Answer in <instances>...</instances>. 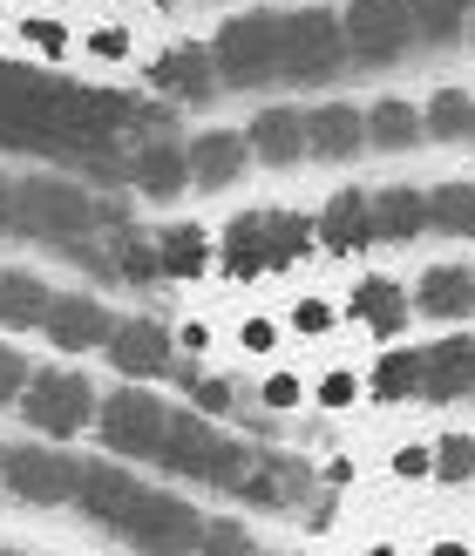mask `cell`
Returning a JSON list of instances; mask_svg holds the SVG:
<instances>
[{"label": "cell", "mask_w": 475, "mask_h": 556, "mask_svg": "<svg viewBox=\"0 0 475 556\" xmlns=\"http://www.w3.org/2000/svg\"><path fill=\"white\" fill-rule=\"evenodd\" d=\"M150 81L171 102H211L217 96V68H211V48H171V54H157V68H150Z\"/></svg>", "instance_id": "16"}, {"label": "cell", "mask_w": 475, "mask_h": 556, "mask_svg": "<svg viewBox=\"0 0 475 556\" xmlns=\"http://www.w3.org/2000/svg\"><path fill=\"white\" fill-rule=\"evenodd\" d=\"M395 476H435V455L428 448H401L395 455Z\"/></svg>", "instance_id": "43"}, {"label": "cell", "mask_w": 475, "mask_h": 556, "mask_svg": "<svg viewBox=\"0 0 475 556\" xmlns=\"http://www.w3.org/2000/svg\"><path fill=\"white\" fill-rule=\"evenodd\" d=\"M21 41L41 48V54H68V27L54 21V14H35V21H21Z\"/></svg>", "instance_id": "36"}, {"label": "cell", "mask_w": 475, "mask_h": 556, "mask_svg": "<svg viewBox=\"0 0 475 556\" xmlns=\"http://www.w3.org/2000/svg\"><path fill=\"white\" fill-rule=\"evenodd\" d=\"M292 326H299V332H326V326H333V305H326V299H299V305H292Z\"/></svg>", "instance_id": "40"}, {"label": "cell", "mask_w": 475, "mask_h": 556, "mask_svg": "<svg viewBox=\"0 0 475 556\" xmlns=\"http://www.w3.org/2000/svg\"><path fill=\"white\" fill-rule=\"evenodd\" d=\"M0 476H8V448H0Z\"/></svg>", "instance_id": "47"}, {"label": "cell", "mask_w": 475, "mask_h": 556, "mask_svg": "<svg viewBox=\"0 0 475 556\" xmlns=\"http://www.w3.org/2000/svg\"><path fill=\"white\" fill-rule=\"evenodd\" d=\"M374 394H380V401L422 394V353H387L380 367H374Z\"/></svg>", "instance_id": "33"}, {"label": "cell", "mask_w": 475, "mask_h": 556, "mask_svg": "<svg viewBox=\"0 0 475 556\" xmlns=\"http://www.w3.org/2000/svg\"><path fill=\"white\" fill-rule=\"evenodd\" d=\"M259 244H265V271H286L313 252V225H305L299 211H259Z\"/></svg>", "instance_id": "23"}, {"label": "cell", "mask_w": 475, "mask_h": 556, "mask_svg": "<svg viewBox=\"0 0 475 556\" xmlns=\"http://www.w3.org/2000/svg\"><path fill=\"white\" fill-rule=\"evenodd\" d=\"M102 225H123V211H116V204H96L89 190L68 184V177H27V184H14V217H8V231H21V238H48L54 252H62V244L89 238V231H102Z\"/></svg>", "instance_id": "1"}, {"label": "cell", "mask_w": 475, "mask_h": 556, "mask_svg": "<svg viewBox=\"0 0 475 556\" xmlns=\"http://www.w3.org/2000/svg\"><path fill=\"white\" fill-rule=\"evenodd\" d=\"M198 556H259V543H251L238 522H204V543Z\"/></svg>", "instance_id": "35"}, {"label": "cell", "mask_w": 475, "mask_h": 556, "mask_svg": "<svg viewBox=\"0 0 475 556\" xmlns=\"http://www.w3.org/2000/svg\"><path fill=\"white\" fill-rule=\"evenodd\" d=\"M116 536L143 556H198L204 543V516L184 503V495H163V489H136V503L116 516Z\"/></svg>", "instance_id": "3"}, {"label": "cell", "mask_w": 475, "mask_h": 556, "mask_svg": "<svg viewBox=\"0 0 475 556\" xmlns=\"http://www.w3.org/2000/svg\"><path fill=\"white\" fill-rule=\"evenodd\" d=\"M367 556H395V549H367Z\"/></svg>", "instance_id": "48"}, {"label": "cell", "mask_w": 475, "mask_h": 556, "mask_svg": "<svg viewBox=\"0 0 475 556\" xmlns=\"http://www.w3.org/2000/svg\"><path fill=\"white\" fill-rule=\"evenodd\" d=\"M367 150V109H347V102H326V109H305V156H360Z\"/></svg>", "instance_id": "14"}, {"label": "cell", "mask_w": 475, "mask_h": 556, "mask_svg": "<svg viewBox=\"0 0 475 556\" xmlns=\"http://www.w3.org/2000/svg\"><path fill=\"white\" fill-rule=\"evenodd\" d=\"M217 265H225L232 278H259V271H265V244H259V211L232 217V231H225V252H217Z\"/></svg>", "instance_id": "32"}, {"label": "cell", "mask_w": 475, "mask_h": 556, "mask_svg": "<svg viewBox=\"0 0 475 556\" xmlns=\"http://www.w3.org/2000/svg\"><path fill=\"white\" fill-rule=\"evenodd\" d=\"M129 184L143 190V198H177V190L190 184V150L177 143V136L150 129L143 143L129 150Z\"/></svg>", "instance_id": "12"}, {"label": "cell", "mask_w": 475, "mask_h": 556, "mask_svg": "<svg viewBox=\"0 0 475 556\" xmlns=\"http://www.w3.org/2000/svg\"><path fill=\"white\" fill-rule=\"evenodd\" d=\"M468 27H475V8H468Z\"/></svg>", "instance_id": "49"}, {"label": "cell", "mask_w": 475, "mask_h": 556, "mask_svg": "<svg viewBox=\"0 0 475 556\" xmlns=\"http://www.w3.org/2000/svg\"><path fill=\"white\" fill-rule=\"evenodd\" d=\"M136 489H143V482H129V468H116V462H89V468H82L75 503H82V516H96L102 530H116V516L136 503Z\"/></svg>", "instance_id": "20"}, {"label": "cell", "mask_w": 475, "mask_h": 556, "mask_svg": "<svg viewBox=\"0 0 475 556\" xmlns=\"http://www.w3.org/2000/svg\"><path fill=\"white\" fill-rule=\"evenodd\" d=\"M347 27V54L367 68H387L395 54L414 48V21H408V0H353V8L340 14Z\"/></svg>", "instance_id": "8"}, {"label": "cell", "mask_w": 475, "mask_h": 556, "mask_svg": "<svg viewBox=\"0 0 475 556\" xmlns=\"http://www.w3.org/2000/svg\"><path fill=\"white\" fill-rule=\"evenodd\" d=\"M96 407H102L96 387L82 380V374H62V367L27 374V387H21V414H27V428H41V434H75V428H89Z\"/></svg>", "instance_id": "7"}, {"label": "cell", "mask_w": 475, "mask_h": 556, "mask_svg": "<svg viewBox=\"0 0 475 556\" xmlns=\"http://www.w3.org/2000/svg\"><path fill=\"white\" fill-rule=\"evenodd\" d=\"M475 0H408V21H414V48H449L462 27H468Z\"/></svg>", "instance_id": "25"}, {"label": "cell", "mask_w": 475, "mask_h": 556, "mask_svg": "<svg viewBox=\"0 0 475 556\" xmlns=\"http://www.w3.org/2000/svg\"><path fill=\"white\" fill-rule=\"evenodd\" d=\"M0 556H14V549H0Z\"/></svg>", "instance_id": "50"}, {"label": "cell", "mask_w": 475, "mask_h": 556, "mask_svg": "<svg viewBox=\"0 0 475 556\" xmlns=\"http://www.w3.org/2000/svg\"><path fill=\"white\" fill-rule=\"evenodd\" d=\"M422 394L428 401H455V394H475V340H441L422 353Z\"/></svg>", "instance_id": "19"}, {"label": "cell", "mask_w": 475, "mask_h": 556, "mask_svg": "<svg viewBox=\"0 0 475 556\" xmlns=\"http://www.w3.org/2000/svg\"><path fill=\"white\" fill-rule=\"evenodd\" d=\"M428 556H468V549H462V543H435Z\"/></svg>", "instance_id": "46"}, {"label": "cell", "mask_w": 475, "mask_h": 556, "mask_svg": "<svg viewBox=\"0 0 475 556\" xmlns=\"http://www.w3.org/2000/svg\"><path fill=\"white\" fill-rule=\"evenodd\" d=\"M82 468L89 462H75L62 448H14L8 455V482L21 503H75V489H82Z\"/></svg>", "instance_id": "9"}, {"label": "cell", "mask_w": 475, "mask_h": 556, "mask_svg": "<svg viewBox=\"0 0 475 556\" xmlns=\"http://www.w3.org/2000/svg\"><path fill=\"white\" fill-rule=\"evenodd\" d=\"M109 278H136V286L163 278V265H157V238L123 231V225H116V238H109Z\"/></svg>", "instance_id": "31"}, {"label": "cell", "mask_w": 475, "mask_h": 556, "mask_svg": "<svg viewBox=\"0 0 475 556\" xmlns=\"http://www.w3.org/2000/svg\"><path fill=\"white\" fill-rule=\"evenodd\" d=\"M414 305H422L428 319H468V313H475V271H462V265H435V271H422Z\"/></svg>", "instance_id": "21"}, {"label": "cell", "mask_w": 475, "mask_h": 556, "mask_svg": "<svg viewBox=\"0 0 475 556\" xmlns=\"http://www.w3.org/2000/svg\"><path fill=\"white\" fill-rule=\"evenodd\" d=\"M347 68V27L340 14L305 8L286 14V41H278V81H333Z\"/></svg>", "instance_id": "5"}, {"label": "cell", "mask_w": 475, "mask_h": 556, "mask_svg": "<svg viewBox=\"0 0 475 556\" xmlns=\"http://www.w3.org/2000/svg\"><path fill=\"white\" fill-rule=\"evenodd\" d=\"M21 387H27V359H21L8 340H0V407L21 401Z\"/></svg>", "instance_id": "37"}, {"label": "cell", "mask_w": 475, "mask_h": 556, "mask_svg": "<svg viewBox=\"0 0 475 556\" xmlns=\"http://www.w3.org/2000/svg\"><path fill=\"white\" fill-rule=\"evenodd\" d=\"M157 265H163V278H198L211 265V238L198 225H171L157 238Z\"/></svg>", "instance_id": "28"}, {"label": "cell", "mask_w": 475, "mask_h": 556, "mask_svg": "<svg viewBox=\"0 0 475 556\" xmlns=\"http://www.w3.org/2000/svg\"><path fill=\"white\" fill-rule=\"evenodd\" d=\"M272 340H278V326H272V319H245V346H251V353H265Z\"/></svg>", "instance_id": "44"}, {"label": "cell", "mask_w": 475, "mask_h": 556, "mask_svg": "<svg viewBox=\"0 0 475 556\" xmlns=\"http://www.w3.org/2000/svg\"><path fill=\"white\" fill-rule=\"evenodd\" d=\"M171 326H157V319H123L116 332H109V359H116V374L129 380H157V374H171Z\"/></svg>", "instance_id": "11"}, {"label": "cell", "mask_w": 475, "mask_h": 556, "mask_svg": "<svg viewBox=\"0 0 475 556\" xmlns=\"http://www.w3.org/2000/svg\"><path fill=\"white\" fill-rule=\"evenodd\" d=\"M475 476V441L468 434H449L435 448V482H468Z\"/></svg>", "instance_id": "34"}, {"label": "cell", "mask_w": 475, "mask_h": 556, "mask_svg": "<svg viewBox=\"0 0 475 556\" xmlns=\"http://www.w3.org/2000/svg\"><path fill=\"white\" fill-rule=\"evenodd\" d=\"M367 143L374 150H408V143H422V109H408V102H374L367 109Z\"/></svg>", "instance_id": "30"}, {"label": "cell", "mask_w": 475, "mask_h": 556, "mask_svg": "<svg viewBox=\"0 0 475 556\" xmlns=\"http://www.w3.org/2000/svg\"><path fill=\"white\" fill-rule=\"evenodd\" d=\"M245 143H251V156L259 163H299L305 156V109H259L251 116V129H245Z\"/></svg>", "instance_id": "18"}, {"label": "cell", "mask_w": 475, "mask_h": 556, "mask_svg": "<svg viewBox=\"0 0 475 556\" xmlns=\"http://www.w3.org/2000/svg\"><path fill=\"white\" fill-rule=\"evenodd\" d=\"M8 217H14V184L0 177V231H8Z\"/></svg>", "instance_id": "45"}, {"label": "cell", "mask_w": 475, "mask_h": 556, "mask_svg": "<svg viewBox=\"0 0 475 556\" xmlns=\"http://www.w3.org/2000/svg\"><path fill=\"white\" fill-rule=\"evenodd\" d=\"M89 54H96V62H129V35H123V27H96Z\"/></svg>", "instance_id": "39"}, {"label": "cell", "mask_w": 475, "mask_h": 556, "mask_svg": "<svg viewBox=\"0 0 475 556\" xmlns=\"http://www.w3.org/2000/svg\"><path fill=\"white\" fill-rule=\"evenodd\" d=\"M245 163H251V143H245L238 129H204V136H190V184H198V190L238 184Z\"/></svg>", "instance_id": "17"}, {"label": "cell", "mask_w": 475, "mask_h": 556, "mask_svg": "<svg viewBox=\"0 0 475 556\" xmlns=\"http://www.w3.org/2000/svg\"><path fill=\"white\" fill-rule=\"evenodd\" d=\"M422 136H435V143H462V136H475V96L435 89L428 109H422Z\"/></svg>", "instance_id": "27"}, {"label": "cell", "mask_w": 475, "mask_h": 556, "mask_svg": "<svg viewBox=\"0 0 475 556\" xmlns=\"http://www.w3.org/2000/svg\"><path fill=\"white\" fill-rule=\"evenodd\" d=\"M278 41H286V14H238L217 27L211 41V68L232 89H265L278 81Z\"/></svg>", "instance_id": "4"}, {"label": "cell", "mask_w": 475, "mask_h": 556, "mask_svg": "<svg viewBox=\"0 0 475 556\" xmlns=\"http://www.w3.org/2000/svg\"><path fill=\"white\" fill-rule=\"evenodd\" d=\"M313 495V468L292 455H251V476L238 482V503L251 509H299Z\"/></svg>", "instance_id": "10"}, {"label": "cell", "mask_w": 475, "mask_h": 556, "mask_svg": "<svg viewBox=\"0 0 475 556\" xmlns=\"http://www.w3.org/2000/svg\"><path fill=\"white\" fill-rule=\"evenodd\" d=\"M414 231H428V190H414V184L374 190V238H387V244H408Z\"/></svg>", "instance_id": "22"}, {"label": "cell", "mask_w": 475, "mask_h": 556, "mask_svg": "<svg viewBox=\"0 0 475 556\" xmlns=\"http://www.w3.org/2000/svg\"><path fill=\"white\" fill-rule=\"evenodd\" d=\"M265 407H299V380L292 374H272L265 380Z\"/></svg>", "instance_id": "42"}, {"label": "cell", "mask_w": 475, "mask_h": 556, "mask_svg": "<svg viewBox=\"0 0 475 556\" xmlns=\"http://www.w3.org/2000/svg\"><path fill=\"white\" fill-rule=\"evenodd\" d=\"M428 231L475 238V184H435L428 190Z\"/></svg>", "instance_id": "29"}, {"label": "cell", "mask_w": 475, "mask_h": 556, "mask_svg": "<svg viewBox=\"0 0 475 556\" xmlns=\"http://www.w3.org/2000/svg\"><path fill=\"white\" fill-rule=\"evenodd\" d=\"M190 401H198V414H232V387L225 380H190Z\"/></svg>", "instance_id": "38"}, {"label": "cell", "mask_w": 475, "mask_h": 556, "mask_svg": "<svg viewBox=\"0 0 475 556\" xmlns=\"http://www.w3.org/2000/svg\"><path fill=\"white\" fill-rule=\"evenodd\" d=\"M313 238L326 244V252H367L374 244V198L367 190H333V204L320 211V225H313Z\"/></svg>", "instance_id": "15"}, {"label": "cell", "mask_w": 475, "mask_h": 556, "mask_svg": "<svg viewBox=\"0 0 475 556\" xmlns=\"http://www.w3.org/2000/svg\"><path fill=\"white\" fill-rule=\"evenodd\" d=\"M353 319L367 326V332H380V340H395V332L408 326L401 286H395V278H360V286H353Z\"/></svg>", "instance_id": "24"}, {"label": "cell", "mask_w": 475, "mask_h": 556, "mask_svg": "<svg viewBox=\"0 0 475 556\" xmlns=\"http://www.w3.org/2000/svg\"><path fill=\"white\" fill-rule=\"evenodd\" d=\"M48 305H54V292L35 271H0V326H41Z\"/></svg>", "instance_id": "26"}, {"label": "cell", "mask_w": 475, "mask_h": 556, "mask_svg": "<svg viewBox=\"0 0 475 556\" xmlns=\"http://www.w3.org/2000/svg\"><path fill=\"white\" fill-rule=\"evenodd\" d=\"M251 455H259V448L217 434L204 414H171L163 448H157V468H171V476H184V482H211V489H232L238 495V482L251 476Z\"/></svg>", "instance_id": "2"}, {"label": "cell", "mask_w": 475, "mask_h": 556, "mask_svg": "<svg viewBox=\"0 0 475 556\" xmlns=\"http://www.w3.org/2000/svg\"><path fill=\"white\" fill-rule=\"evenodd\" d=\"M41 332L62 353H89V346H109V332H116V319H109V305L102 299H82V292H68V299H54L48 305V319H41Z\"/></svg>", "instance_id": "13"}, {"label": "cell", "mask_w": 475, "mask_h": 556, "mask_svg": "<svg viewBox=\"0 0 475 556\" xmlns=\"http://www.w3.org/2000/svg\"><path fill=\"white\" fill-rule=\"evenodd\" d=\"M163 428H171V407L143 387H123V394H109L96 407V434L109 455H129V462H157L163 448Z\"/></svg>", "instance_id": "6"}, {"label": "cell", "mask_w": 475, "mask_h": 556, "mask_svg": "<svg viewBox=\"0 0 475 556\" xmlns=\"http://www.w3.org/2000/svg\"><path fill=\"white\" fill-rule=\"evenodd\" d=\"M353 394H360L353 374H326V380H320V407H353Z\"/></svg>", "instance_id": "41"}]
</instances>
